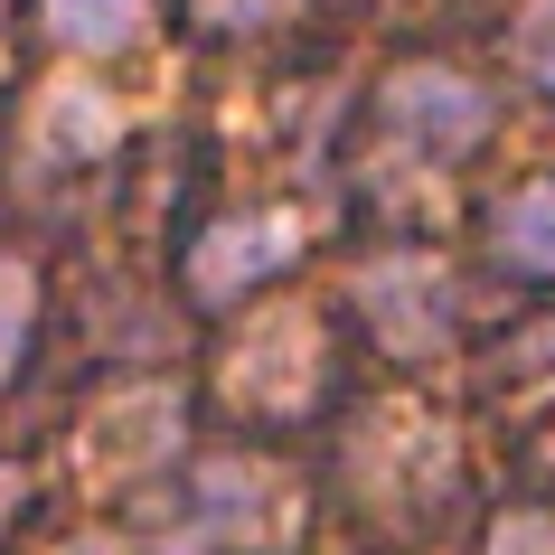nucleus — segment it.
Here are the masks:
<instances>
[{
  "label": "nucleus",
  "instance_id": "f8f14e48",
  "mask_svg": "<svg viewBox=\"0 0 555 555\" xmlns=\"http://www.w3.org/2000/svg\"><path fill=\"white\" fill-rule=\"evenodd\" d=\"M57 555H114V546H104V537H76V546H57Z\"/></svg>",
  "mask_w": 555,
  "mask_h": 555
},
{
  "label": "nucleus",
  "instance_id": "9b49d317",
  "mask_svg": "<svg viewBox=\"0 0 555 555\" xmlns=\"http://www.w3.org/2000/svg\"><path fill=\"white\" fill-rule=\"evenodd\" d=\"M527 66H537V86H555V0L527 10Z\"/></svg>",
  "mask_w": 555,
  "mask_h": 555
},
{
  "label": "nucleus",
  "instance_id": "f257e3e1",
  "mask_svg": "<svg viewBox=\"0 0 555 555\" xmlns=\"http://www.w3.org/2000/svg\"><path fill=\"white\" fill-rule=\"evenodd\" d=\"M386 132L424 160H462L480 132H490V94L452 76V66H405L396 86H386Z\"/></svg>",
  "mask_w": 555,
  "mask_h": 555
},
{
  "label": "nucleus",
  "instance_id": "423d86ee",
  "mask_svg": "<svg viewBox=\"0 0 555 555\" xmlns=\"http://www.w3.org/2000/svg\"><path fill=\"white\" fill-rule=\"evenodd\" d=\"M490 245H499V263H518V273H555V189H518V198H499Z\"/></svg>",
  "mask_w": 555,
  "mask_h": 555
},
{
  "label": "nucleus",
  "instance_id": "9d476101",
  "mask_svg": "<svg viewBox=\"0 0 555 555\" xmlns=\"http://www.w3.org/2000/svg\"><path fill=\"white\" fill-rule=\"evenodd\" d=\"M490 555H555V518H499Z\"/></svg>",
  "mask_w": 555,
  "mask_h": 555
},
{
  "label": "nucleus",
  "instance_id": "f03ea898",
  "mask_svg": "<svg viewBox=\"0 0 555 555\" xmlns=\"http://www.w3.org/2000/svg\"><path fill=\"white\" fill-rule=\"evenodd\" d=\"M358 301L377 311V339H386V349H405V358L442 349V339H452V321H462L452 273H442V263H424V255L367 263V273H358Z\"/></svg>",
  "mask_w": 555,
  "mask_h": 555
},
{
  "label": "nucleus",
  "instance_id": "4468645a",
  "mask_svg": "<svg viewBox=\"0 0 555 555\" xmlns=\"http://www.w3.org/2000/svg\"><path fill=\"white\" fill-rule=\"evenodd\" d=\"M546 462H555V442H546Z\"/></svg>",
  "mask_w": 555,
  "mask_h": 555
},
{
  "label": "nucleus",
  "instance_id": "0eeeda50",
  "mask_svg": "<svg viewBox=\"0 0 555 555\" xmlns=\"http://www.w3.org/2000/svg\"><path fill=\"white\" fill-rule=\"evenodd\" d=\"M104 142H114V104H104V94H86V86L48 94V151H57V160H94Z\"/></svg>",
  "mask_w": 555,
  "mask_h": 555
},
{
  "label": "nucleus",
  "instance_id": "1a4fd4ad",
  "mask_svg": "<svg viewBox=\"0 0 555 555\" xmlns=\"http://www.w3.org/2000/svg\"><path fill=\"white\" fill-rule=\"evenodd\" d=\"M29 311H38V283L20 255H0V367H20V349H29Z\"/></svg>",
  "mask_w": 555,
  "mask_h": 555
},
{
  "label": "nucleus",
  "instance_id": "20e7f679",
  "mask_svg": "<svg viewBox=\"0 0 555 555\" xmlns=\"http://www.w3.org/2000/svg\"><path fill=\"white\" fill-rule=\"evenodd\" d=\"M227 377H235V396H255V405H301L311 377H321V339H311L301 311H273V321L245 330V349H235Z\"/></svg>",
  "mask_w": 555,
  "mask_h": 555
},
{
  "label": "nucleus",
  "instance_id": "7ed1b4c3",
  "mask_svg": "<svg viewBox=\"0 0 555 555\" xmlns=\"http://www.w3.org/2000/svg\"><path fill=\"white\" fill-rule=\"evenodd\" d=\"M293 217H227V227L198 235V255H189V283H198V301H235L245 283H263V273H283L293 263Z\"/></svg>",
  "mask_w": 555,
  "mask_h": 555
},
{
  "label": "nucleus",
  "instance_id": "6e6552de",
  "mask_svg": "<svg viewBox=\"0 0 555 555\" xmlns=\"http://www.w3.org/2000/svg\"><path fill=\"white\" fill-rule=\"evenodd\" d=\"M48 29L66 48H132L142 38V0H48Z\"/></svg>",
  "mask_w": 555,
  "mask_h": 555
},
{
  "label": "nucleus",
  "instance_id": "ddd939ff",
  "mask_svg": "<svg viewBox=\"0 0 555 555\" xmlns=\"http://www.w3.org/2000/svg\"><path fill=\"white\" fill-rule=\"evenodd\" d=\"M0 508H10V480H0Z\"/></svg>",
  "mask_w": 555,
  "mask_h": 555
},
{
  "label": "nucleus",
  "instance_id": "39448f33",
  "mask_svg": "<svg viewBox=\"0 0 555 555\" xmlns=\"http://www.w3.org/2000/svg\"><path fill=\"white\" fill-rule=\"evenodd\" d=\"M179 442V405L170 396H114L86 424V462L94 470H160V452Z\"/></svg>",
  "mask_w": 555,
  "mask_h": 555
}]
</instances>
